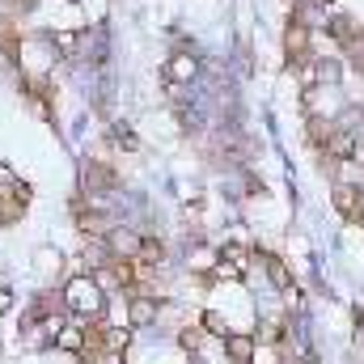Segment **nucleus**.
<instances>
[{
  "instance_id": "1",
  "label": "nucleus",
  "mask_w": 364,
  "mask_h": 364,
  "mask_svg": "<svg viewBox=\"0 0 364 364\" xmlns=\"http://www.w3.org/2000/svg\"><path fill=\"white\" fill-rule=\"evenodd\" d=\"M60 296H64V309L81 322H97L106 314V292L93 284V275L73 272L64 284H60Z\"/></svg>"
},
{
  "instance_id": "2",
  "label": "nucleus",
  "mask_w": 364,
  "mask_h": 364,
  "mask_svg": "<svg viewBox=\"0 0 364 364\" xmlns=\"http://www.w3.org/2000/svg\"><path fill=\"white\" fill-rule=\"evenodd\" d=\"M199 77V60L191 55V51H174L170 60H166V68H161V85L166 93H178L182 85H191Z\"/></svg>"
},
{
  "instance_id": "3",
  "label": "nucleus",
  "mask_w": 364,
  "mask_h": 364,
  "mask_svg": "<svg viewBox=\"0 0 364 364\" xmlns=\"http://www.w3.org/2000/svg\"><path fill=\"white\" fill-rule=\"evenodd\" d=\"M157 322H161V305H157L153 296L132 292V296H127V326L136 331V326H157Z\"/></svg>"
},
{
  "instance_id": "4",
  "label": "nucleus",
  "mask_w": 364,
  "mask_h": 364,
  "mask_svg": "<svg viewBox=\"0 0 364 364\" xmlns=\"http://www.w3.org/2000/svg\"><path fill=\"white\" fill-rule=\"evenodd\" d=\"M335 208H339V216H348V220H360V212H364L360 182L335 178Z\"/></svg>"
},
{
  "instance_id": "5",
  "label": "nucleus",
  "mask_w": 364,
  "mask_h": 364,
  "mask_svg": "<svg viewBox=\"0 0 364 364\" xmlns=\"http://www.w3.org/2000/svg\"><path fill=\"white\" fill-rule=\"evenodd\" d=\"M34 272H38V279H47V284H55V279L64 275V255H60V250H51V246H43V250H34Z\"/></svg>"
},
{
  "instance_id": "6",
  "label": "nucleus",
  "mask_w": 364,
  "mask_h": 364,
  "mask_svg": "<svg viewBox=\"0 0 364 364\" xmlns=\"http://www.w3.org/2000/svg\"><path fill=\"white\" fill-rule=\"evenodd\" d=\"M220 343H225V356H229L233 364H250L255 348H259V343H255V335H237V331H229Z\"/></svg>"
}]
</instances>
